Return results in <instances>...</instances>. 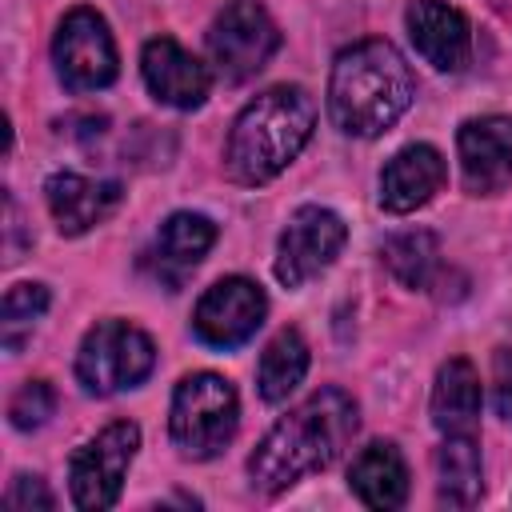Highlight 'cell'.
Returning <instances> with one entry per match:
<instances>
[{"label": "cell", "mask_w": 512, "mask_h": 512, "mask_svg": "<svg viewBox=\"0 0 512 512\" xmlns=\"http://www.w3.org/2000/svg\"><path fill=\"white\" fill-rule=\"evenodd\" d=\"M360 408L344 388H320L288 416H280L268 436L248 456V476L260 492H284L300 476L328 468L356 436Z\"/></svg>", "instance_id": "1"}, {"label": "cell", "mask_w": 512, "mask_h": 512, "mask_svg": "<svg viewBox=\"0 0 512 512\" xmlns=\"http://www.w3.org/2000/svg\"><path fill=\"white\" fill-rule=\"evenodd\" d=\"M416 80L388 40H360L344 48L328 80V112L344 136L372 140L388 132L412 104Z\"/></svg>", "instance_id": "2"}, {"label": "cell", "mask_w": 512, "mask_h": 512, "mask_svg": "<svg viewBox=\"0 0 512 512\" xmlns=\"http://www.w3.org/2000/svg\"><path fill=\"white\" fill-rule=\"evenodd\" d=\"M316 128V104L300 84H276L244 104L228 132V172L240 184H268L280 176Z\"/></svg>", "instance_id": "3"}, {"label": "cell", "mask_w": 512, "mask_h": 512, "mask_svg": "<svg viewBox=\"0 0 512 512\" xmlns=\"http://www.w3.org/2000/svg\"><path fill=\"white\" fill-rule=\"evenodd\" d=\"M240 400L236 388L216 372H192L176 384L168 432L172 444L192 460H212L236 436Z\"/></svg>", "instance_id": "4"}, {"label": "cell", "mask_w": 512, "mask_h": 512, "mask_svg": "<svg viewBox=\"0 0 512 512\" xmlns=\"http://www.w3.org/2000/svg\"><path fill=\"white\" fill-rule=\"evenodd\" d=\"M156 368V344L128 320H100L76 352V380L88 396H116L136 388Z\"/></svg>", "instance_id": "5"}, {"label": "cell", "mask_w": 512, "mask_h": 512, "mask_svg": "<svg viewBox=\"0 0 512 512\" xmlns=\"http://www.w3.org/2000/svg\"><path fill=\"white\" fill-rule=\"evenodd\" d=\"M276 48H280V32L260 0H228L208 28V60L216 76L228 84L256 76Z\"/></svg>", "instance_id": "6"}, {"label": "cell", "mask_w": 512, "mask_h": 512, "mask_svg": "<svg viewBox=\"0 0 512 512\" xmlns=\"http://www.w3.org/2000/svg\"><path fill=\"white\" fill-rule=\"evenodd\" d=\"M140 448V428L132 420H116L80 444L68 460V488L76 508H112L124 488V472Z\"/></svg>", "instance_id": "7"}, {"label": "cell", "mask_w": 512, "mask_h": 512, "mask_svg": "<svg viewBox=\"0 0 512 512\" xmlns=\"http://www.w3.org/2000/svg\"><path fill=\"white\" fill-rule=\"evenodd\" d=\"M52 64L72 92H96L116 80V44L96 8H72L60 20L52 36Z\"/></svg>", "instance_id": "8"}, {"label": "cell", "mask_w": 512, "mask_h": 512, "mask_svg": "<svg viewBox=\"0 0 512 512\" xmlns=\"http://www.w3.org/2000/svg\"><path fill=\"white\" fill-rule=\"evenodd\" d=\"M348 240V224L320 204H304L292 212L288 228L280 232V248H276V280L284 288H300L312 276H320L344 248Z\"/></svg>", "instance_id": "9"}, {"label": "cell", "mask_w": 512, "mask_h": 512, "mask_svg": "<svg viewBox=\"0 0 512 512\" xmlns=\"http://www.w3.org/2000/svg\"><path fill=\"white\" fill-rule=\"evenodd\" d=\"M264 312H268V296L256 280L224 276L196 300L192 328L208 348H240L244 340L256 336Z\"/></svg>", "instance_id": "10"}, {"label": "cell", "mask_w": 512, "mask_h": 512, "mask_svg": "<svg viewBox=\"0 0 512 512\" xmlns=\"http://www.w3.org/2000/svg\"><path fill=\"white\" fill-rule=\"evenodd\" d=\"M460 176L472 196H492L512 180V120L508 116H476L456 132Z\"/></svg>", "instance_id": "11"}, {"label": "cell", "mask_w": 512, "mask_h": 512, "mask_svg": "<svg viewBox=\"0 0 512 512\" xmlns=\"http://www.w3.org/2000/svg\"><path fill=\"white\" fill-rule=\"evenodd\" d=\"M412 48L436 72H464L472 60V24L460 8L444 0H412L404 12Z\"/></svg>", "instance_id": "12"}, {"label": "cell", "mask_w": 512, "mask_h": 512, "mask_svg": "<svg viewBox=\"0 0 512 512\" xmlns=\"http://www.w3.org/2000/svg\"><path fill=\"white\" fill-rule=\"evenodd\" d=\"M148 92L168 108H200L212 92V72L172 36H152L140 56Z\"/></svg>", "instance_id": "13"}, {"label": "cell", "mask_w": 512, "mask_h": 512, "mask_svg": "<svg viewBox=\"0 0 512 512\" xmlns=\"http://www.w3.org/2000/svg\"><path fill=\"white\" fill-rule=\"evenodd\" d=\"M444 180H448L444 156L432 144H408L380 172V208L396 216L416 212L444 188Z\"/></svg>", "instance_id": "14"}, {"label": "cell", "mask_w": 512, "mask_h": 512, "mask_svg": "<svg viewBox=\"0 0 512 512\" xmlns=\"http://www.w3.org/2000/svg\"><path fill=\"white\" fill-rule=\"evenodd\" d=\"M44 200H48L56 228L64 236H80L120 204V184L88 180L80 172H52L44 184Z\"/></svg>", "instance_id": "15"}, {"label": "cell", "mask_w": 512, "mask_h": 512, "mask_svg": "<svg viewBox=\"0 0 512 512\" xmlns=\"http://www.w3.org/2000/svg\"><path fill=\"white\" fill-rule=\"evenodd\" d=\"M348 484L368 508H400L408 500V464L388 440H372L348 464Z\"/></svg>", "instance_id": "16"}, {"label": "cell", "mask_w": 512, "mask_h": 512, "mask_svg": "<svg viewBox=\"0 0 512 512\" xmlns=\"http://www.w3.org/2000/svg\"><path fill=\"white\" fill-rule=\"evenodd\" d=\"M480 404H484V388L472 360L452 356L448 364H440L432 384V424L440 432H472L480 420Z\"/></svg>", "instance_id": "17"}, {"label": "cell", "mask_w": 512, "mask_h": 512, "mask_svg": "<svg viewBox=\"0 0 512 512\" xmlns=\"http://www.w3.org/2000/svg\"><path fill=\"white\" fill-rule=\"evenodd\" d=\"M436 492L448 508H472L480 500L484 476L472 432H444V444L436 448Z\"/></svg>", "instance_id": "18"}, {"label": "cell", "mask_w": 512, "mask_h": 512, "mask_svg": "<svg viewBox=\"0 0 512 512\" xmlns=\"http://www.w3.org/2000/svg\"><path fill=\"white\" fill-rule=\"evenodd\" d=\"M308 372V344L296 328H280L268 348L260 352V368H256V388L268 404L288 400V392H296V384Z\"/></svg>", "instance_id": "19"}, {"label": "cell", "mask_w": 512, "mask_h": 512, "mask_svg": "<svg viewBox=\"0 0 512 512\" xmlns=\"http://www.w3.org/2000/svg\"><path fill=\"white\" fill-rule=\"evenodd\" d=\"M380 260L388 264V272L404 284V288H432L436 272H440V240L424 228L412 232H396L384 240Z\"/></svg>", "instance_id": "20"}, {"label": "cell", "mask_w": 512, "mask_h": 512, "mask_svg": "<svg viewBox=\"0 0 512 512\" xmlns=\"http://www.w3.org/2000/svg\"><path fill=\"white\" fill-rule=\"evenodd\" d=\"M216 244V224L200 212H172L164 224H160V236H156V252L164 264H176V268H192L208 256V248Z\"/></svg>", "instance_id": "21"}, {"label": "cell", "mask_w": 512, "mask_h": 512, "mask_svg": "<svg viewBox=\"0 0 512 512\" xmlns=\"http://www.w3.org/2000/svg\"><path fill=\"white\" fill-rule=\"evenodd\" d=\"M48 288L44 284H12L0 304V328H4V348L16 352L24 336L36 328V320L48 312Z\"/></svg>", "instance_id": "22"}, {"label": "cell", "mask_w": 512, "mask_h": 512, "mask_svg": "<svg viewBox=\"0 0 512 512\" xmlns=\"http://www.w3.org/2000/svg\"><path fill=\"white\" fill-rule=\"evenodd\" d=\"M52 412H56V392H52L48 380H28V384H20V388L12 392V400H8V420H12V428H20V432H32V428L48 424Z\"/></svg>", "instance_id": "23"}, {"label": "cell", "mask_w": 512, "mask_h": 512, "mask_svg": "<svg viewBox=\"0 0 512 512\" xmlns=\"http://www.w3.org/2000/svg\"><path fill=\"white\" fill-rule=\"evenodd\" d=\"M4 504H8V508H52L56 500H52V492L44 488L40 476H16L12 488H8V496H4Z\"/></svg>", "instance_id": "24"}, {"label": "cell", "mask_w": 512, "mask_h": 512, "mask_svg": "<svg viewBox=\"0 0 512 512\" xmlns=\"http://www.w3.org/2000/svg\"><path fill=\"white\" fill-rule=\"evenodd\" d=\"M496 408L512 424V368L500 360V380H496Z\"/></svg>", "instance_id": "25"}]
</instances>
